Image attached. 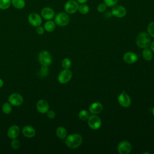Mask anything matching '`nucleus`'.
I'll return each mask as SVG.
<instances>
[{"mask_svg":"<svg viewBox=\"0 0 154 154\" xmlns=\"http://www.w3.org/2000/svg\"><path fill=\"white\" fill-rule=\"evenodd\" d=\"M82 143V137L79 134H72L66 136L65 138V143L70 149H76Z\"/></svg>","mask_w":154,"mask_h":154,"instance_id":"obj_1","label":"nucleus"},{"mask_svg":"<svg viewBox=\"0 0 154 154\" xmlns=\"http://www.w3.org/2000/svg\"><path fill=\"white\" fill-rule=\"evenodd\" d=\"M151 43L150 35L146 32H140L136 38V44L140 48H147Z\"/></svg>","mask_w":154,"mask_h":154,"instance_id":"obj_2","label":"nucleus"},{"mask_svg":"<svg viewBox=\"0 0 154 154\" xmlns=\"http://www.w3.org/2000/svg\"><path fill=\"white\" fill-rule=\"evenodd\" d=\"M54 22L60 26H65L70 22V17L66 12H60L55 15Z\"/></svg>","mask_w":154,"mask_h":154,"instance_id":"obj_3","label":"nucleus"},{"mask_svg":"<svg viewBox=\"0 0 154 154\" xmlns=\"http://www.w3.org/2000/svg\"><path fill=\"white\" fill-rule=\"evenodd\" d=\"M38 60L42 66H49L52 62V58L49 52L43 50L38 54Z\"/></svg>","mask_w":154,"mask_h":154,"instance_id":"obj_4","label":"nucleus"},{"mask_svg":"<svg viewBox=\"0 0 154 154\" xmlns=\"http://www.w3.org/2000/svg\"><path fill=\"white\" fill-rule=\"evenodd\" d=\"M88 126L93 130H97L99 129L102 125V121L100 118L97 114H92L89 116L87 119Z\"/></svg>","mask_w":154,"mask_h":154,"instance_id":"obj_5","label":"nucleus"},{"mask_svg":"<svg viewBox=\"0 0 154 154\" xmlns=\"http://www.w3.org/2000/svg\"><path fill=\"white\" fill-rule=\"evenodd\" d=\"M79 3L75 0H69L64 5L65 12L67 14H74L78 10L79 8Z\"/></svg>","mask_w":154,"mask_h":154,"instance_id":"obj_6","label":"nucleus"},{"mask_svg":"<svg viewBox=\"0 0 154 154\" xmlns=\"http://www.w3.org/2000/svg\"><path fill=\"white\" fill-rule=\"evenodd\" d=\"M72 77V73L69 69H64L61 70L57 77L58 81L60 84H66L67 83Z\"/></svg>","mask_w":154,"mask_h":154,"instance_id":"obj_7","label":"nucleus"},{"mask_svg":"<svg viewBox=\"0 0 154 154\" xmlns=\"http://www.w3.org/2000/svg\"><path fill=\"white\" fill-rule=\"evenodd\" d=\"M8 102L14 106H20L23 102V98L21 94L17 93L11 94L8 98Z\"/></svg>","mask_w":154,"mask_h":154,"instance_id":"obj_8","label":"nucleus"},{"mask_svg":"<svg viewBox=\"0 0 154 154\" xmlns=\"http://www.w3.org/2000/svg\"><path fill=\"white\" fill-rule=\"evenodd\" d=\"M28 21L31 25L37 27L42 25V17L37 13H31L28 16Z\"/></svg>","mask_w":154,"mask_h":154,"instance_id":"obj_9","label":"nucleus"},{"mask_svg":"<svg viewBox=\"0 0 154 154\" xmlns=\"http://www.w3.org/2000/svg\"><path fill=\"white\" fill-rule=\"evenodd\" d=\"M111 14L112 16L116 17L122 18L126 16V9L125 7L121 5H116L112 7L111 10Z\"/></svg>","mask_w":154,"mask_h":154,"instance_id":"obj_10","label":"nucleus"},{"mask_svg":"<svg viewBox=\"0 0 154 154\" xmlns=\"http://www.w3.org/2000/svg\"><path fill=\"white\" fill-rule=\"evenodd\" d=\"M119 104L124 108L129 107L131 104V99L129 96L125 92H122L117 98Z\"/></svg>","mask_w":154,"mask_h":154,"instance_id":"obj_11","label":"nucleus"},{"mask_svg":"<svg viewBox=\"0 0 154 154\" xmlns=\"http://www.w3.org/2000/svg\"><path fill=\"white\" fill-rule=\"evenodd\" d=\"M132 150L131 143L127 141L120 142L117 146V151L120 154H129Z\"/></svg>","mask_w":154,"mask_h":154,"instance_id":"obj_12","label":"nucleus"},{"mask_svg":"<svg viewBox=\"0 0 154 154\" xmlns=\"http://www.w3.org/2000/svg\"><path fill=\"white\" fill-rule=\"evenodd\" d=\"M36 109L41 114L46 113L49 109V105L45 99H40L36 103Z\"/></svg>","mask_w":154,"mask_h":154,"instance_id":"obj_13","label":"nucleus"},{"mask_svg":"<svg viewBox=\"0 0 154 154\" xmlns=\"http://www.w3.org/2000/svg\"><path fill=\"white\" fill-rule=\"evenodd\" d=\"M41 16L43 19L48 20H52L55 17L54 10L49 7H45L43 8L41 10Z\"/></svg>","mask_w":154,"mask_h":154,"instance_id":"obj_14","label":"nucleus"},{"mask_svg":"<svg viewBox=\"0 0 154 154\" xmlns=\"http://www.w3.org/2000/svg\"><path fill=\"white\" fill-rule=\"evenodd\" d=\"M20 129L19 126L13 125L11 126L7 131V136L9 138L13 140L16 138L20 134Z\"/></svg>","mask_w":154,"mask_h":154,"instance_id":"obj_15","label":"nucleus"},{"mask_svg":"<svg viewBox=\"0 0 154 154\" xmlns=\"http://www.w3.org/2000/svg\"><path fill=\"white\" fill-rule=\"evenodd\" d=\"M22 135L26 138H32L35 135V130L32 126L26 125L22 129Z\"/></svg>","mask_w":154,"mask_h":154,"instance_id":"obj_16","label":"nucleus"},{"mask_svg":"<svg viewBox=\"0 0 154 154\" xmlns=\"http://www.w3.org/2000/svg\"><path fill=\"white\" fill-rule=\"evenodd\" d=\"M138 60L137 55L132 52H127L123 55V60L126 63L133 64Z\"/></svg>","mask_w":154,"mask_h":154,"instance_id":"obj_17","label":"nucleus"},{"mask_svg":"<svg viewBox=\"0 0 154 154\" xmlns=\"http://www.w3.org/2000/svg\"><path fill=\"white\" fill-rule=\"evenodd\" d=\"M103 106L102 104L99 102H94L90 105L89 107V112L92 114H98L102 112Z\"/></svg>","mask_w":154,"mask_h":154,"instance_id":"obj_18","label":"nucleus"},{"mask_svg":"<svg viewBox=\"0 0 154 154\" xmlns=\"http://www.w3.org/2000/svg\"><path fill=\"white\" fill-rule=\"evenodd\" d=\"M55 27H56V23L54 21H53L52 20H47L45 23L44 26H43L45 30L48 32H51L54 31L55 29Z\"/></svg>","mask_w":154,"mask_h":154,"instance_id":"obj_19","label":"nucleus"},{"mask_svg":"<svg viewBox=\"0 0 154 154\" xmlns=\"http://www.w3.org/2000/svg\"><path fill=\"white\" fill-rule=\"evenodd\" d=\"M11 5L16 9L21 10L25 7V0H11Z\"/></svg>","mask_w":154,"mask_h":154,"instance_id":"obj_20","label":"nucleus"},{"mask_svg":"<svg viewBox=\"0 0 154 154\" xmlns=\"http://www.w3.org/2000/svg\"><path fill=\"white\" fill-rule=\"evenodd\" d=\"M67 131L65 128L59 126L56 129V135L60 139H64L67 136Z\"/></svg>","mask_w":154,"mask_h":154,"instance_id":"obj_21","label":"nucleus"},{"mask_svg":"<svg viewBox=\"0 0 154 154\" xmlns=\"http://www.w3.org/2000/svg\"><path fill=\"white\" fill-rule=\"evenodd\" d=\"M142 55H143V58L146 61H150L153 58L152 51L150 49H148L147 48H144L143 49L142 52Z\"/></svg>","mask_w":154,"mask_h":154,"instance_id":"obj_22","label":"nucleus"},{"mask_svg":"<svg viewBox=\"0 0 154 154\" xmlns=\"http://www.w3.org/2000/svg\"><path fill=\"white\" fill-rule=\"evenodd\" d=\"M2 111L5 114H9L12 111V105L8 102H5L2 106Z\"/></svg>","mask_w":154,"mask_h":154,"instance_id":"obj_23","label":"nucleus"},{"mask_svg":"<svg viewBox=\"0 0 154 154\" xmlns=\"http://www.w3.org/2000/svg\"><path fill=\"white\" fill-rule=\"evenodd\" d=\"M11 5V0H0V10H7Z\"/></svg>","mask_w":154,"mask_h":154,"instance_id":"obj_24","label":"nucleus"},{"mask_svg":"<svg viewBox=\"0 0 154 154\" xmlns=\"http://www.w3.org/2000/svg\"><path fill=\"white\" fill-rule=\"evenodd\" d=\"M90 8L89 6L85 4H81L79 5L78 11L80 13L82 14H86L89 12Z\"/></svg>","mask_w":154,"mask_h":154,"instance_id":"obj_25","label":"nucleus"},{"mask_svg":"<svg viewBox=\"0 0 154 154\" xmlns=\"http://www.w3.org/2000/svg\"><path fill=\"white\" fill-rule=\"evenodd\" d=\"M89 116V112L85 109L81 110L78 114V117L81 120H87Z\"/></svg>","mask_w":154,"mask_h":154,"instance_id":"obj_26","label":"nucleus"},{"mask_svg":"<svg viewBox=\"0 0 154 154\" xmlns=\"http://www.w3.org/2000/svg\"><path fill=\"white\" fill-rule=\"evenodd\" d=\"M61 66L64 69H69L72 66L71 60L68 58H65L61 62Z\"/></svg>","mask_w":154,"mask_h":154,"instance_id":"obj_27","label":"nucleus"},{"mask_svg":"<svg viewBox=\"0 0 154 154\" xmlns=\"http://www.w3.org/2000/svg\"><path fill=\"white\" fill-rule=\"evenodd\" d=\"M11 147L12 149H14V150H17L18 149L20 146V143L19 140H17L16 138L15 139H13L11 141Z\"/></svg>","mask_w":154,"mask_h":154,"instance_id":"obj_28","label":"nucleus"},{"mask_svg":"<svg viewBox=\"0 0 154 154\" xmlns=\"http://www.w3.org/2000/svg\"><path fill=\"white\" fill-rule=\"evenodd\" d=\"M147 31L150 36L154 38V22H152L148 25Z\"/></svg>","mask_w":154,"mask_h":154,"instance_id":"obj_29","label":"nucleus"},{"mask_svg":"<svg viewBox=\"0 0 154 154\" xmlns=\"http://www.w3.org/2000/svg\"><path fill=\"white\" fill-rule=\"evenodd\" d=\"M119 0H103L104 4L108 7H112L117 4Z\"/></svg>","mask_w":154,"mask_h":154,"instance_id":"obj_30","label":"nucleus"},{"mask_svg":"<svg viewBox=\"0 0 154 154\" xmlns=\"http://www.w3.org/2000/svg\"><path fill=\"white\" fill-rule=\"evenodd\" d=\"M106 5L104 3H100L97 6V11L100 13H103L106 10Z\"/></svg>","mask_w":154,"mask_h":154,"instance_id":"obj_31","label":"nucleus"},{"mask_svg":"<svg viewBox=\"0 0 154 154\" xmlns=\"http://www.w3.org/2000/svg\"><path fill=\"white\" fill-rule=\"evenodd\" d=\"M48 66H42V69L40 70V75L42 76H46L48 74Z\"/></svg>","mask_w":154,"mask_h":154,"instance_id":"obj_32","label":"nucleus"},{"mask_svg":"<svg viewBox=\"0 0 154 154\" xmlns=\"http://www.w3.org/2000/svg\"><path fill=\"white\" fill-rule=\"evenodd\" d=\"M46 116L49 119H53L55 118V112L54 111L51 110V109H49L47 112H46Z\"/></svg>","mask_w":154,"mask_h":154,"instance_id":"obj_33","label":"nucleus"},{"mask_svg":"<svg viewBox=\"0 0 154 154\" xmlns=\"http://www.w3.org/2000/svg\"><path fill=\"white\" fill-rule=\"evenodd\" d=\"M45 29L43 26H42L41 25L38 26L37 27H35V31L37 32V34H38V35H43L45 32Z\"/></svg>","mask_w":154,"mask_h":154,"instance_id":"obj_34","label":"nucleus"},{"mask_svg":"<svg viewBox=\"0 0 154 154\" xmlns=\"http://www.w3.org/2000/svg\"><path fill=\"white\" fill-rule=\"evenodd\" d=\"M111 16H112V15L111 11H107V12H106L105 14V16L106 17H110Z\"/></svg>","mask_w":154,"mask_h":154,"instance_id":"obj_35","label":"nucleus"},{"mask_svg":"<svg viewBox=\"0 0 154 154\" xmlns=\"http://www.w3.org/2000/svg\"><path fill=\"white\" fill-rule=\"evenodd\" d=\"M87 1L88 0H76V1L79 4H85V2H87Z\"/></svg>","mask_w":154,"mask_h":154,"instance_id":"obj_36","label":"nucleus"},{"mask_svg":"<svg viewBox=\"0 0 154 154\" xmlns=\"http://www.w3.org/2000/svg\"><path fill=\"white\" fill-rule=\"evenodd\" d=\"M150 50H151L152 52H154V41L150 43Z\"/></svg>","mask_w":154,"mask_h":154,"instance_id":"obj_37","label":"nucleus"},{"mask_svg":"<svg viewBox=\"0 0 154 154\" xmlns=\"http://www.w3.org/2000/svg\"><path fill=\"white\" fill-rule=\"evenodd\" d=\"M3 85H4V81L2 79L0 78V88L3 86Z\"/></svg>","mask_w":154,"mask_h":154,"instance_id":"obj_38","label":"nucleus"},{"mask_svg":"<svg viewBox=\"0 0 154 154\" xmlns=\"http://www.w3.org/2000/svg\"><path fill=\"white\" fill-rule=\"evenodd\" d=\"M152 114L154 116V107L152 109Z\"/></svg>","mask_w":154,"mask_h":154,"instance_id":"obj_39","label":"nucleus"},{"mask_svg":"<svg viewBox=\"0 0 154 154\" xmlns=\"http://www.w3.org/2000/svg\"><path fill=\"white\" fill-rule=\"evenodd\" d=\"M144 153H148V154H149V152H144V153H143V154H144Z\"/></svg>","mask_w":154,"mask_h":154,"instance_id":"obj_40","label":"nucleus"}]
</instances>
